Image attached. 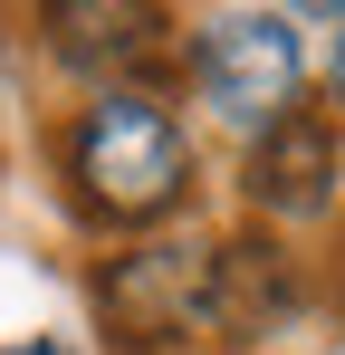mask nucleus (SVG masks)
Masks as SVG:
<instances>
[{
  "instance_id": "f03ea898",
  "label": "nucleus",
  "mask_w": 345,
  "mask_h": 355,
  "mask_svg": "<svg viewBox=\"0 0 345 355\" xmlns=\"http://www.w3.org/2000/svg\"><path fill=\"white\" fill-rule=\"evenodd\" d=\"M182 77H192L202 116L249 144L259 125H278L307 96V39H297L288 10H211L182 39Z\"/></svg>"
},
{
  "instance_id": "423d86ee",
  "label": "nucleus",
  "mask_w": 345,
  "mask_h": 355,
  "mask_svg": "<svg viewBox=\"0 0 345 355\" xmlns=\"http://www.w3.org/2000/svg\"><path fill=\"white\" fill-rule=\"evenodd\" d=\"M307 317V259L278 231H221L202 259V327L221 336H288Z\"/></svg>"
},
{
  "instance_id": "6e6552de",
  "label": "nucleus",
  "mask_w": 345,
  "mask_h": 355,
  "mask_svg": "<svg viewBox=\"0 0 345 355\" xmlns=\"http://www.w3.org/2000/svg\"><path fill=\"white\" fill-rule=\"evenodd\" d=\"M0 355H87L77 336H29V346H0Z\"/></svg>"
},
{
  "instance_id": "0eeeda50",
  "label": "nucleus",
  "mask_w": 345,
  "mask_h": 355,
  "mask_svg": "<svg viewBox=\"0 0 345 355\" xmlns=\"http://www.w3.org/2000/svg\"><path fill=\"white\" fill-rule=\"evenodd\" d=\"M345 106V10L326 19V116Z\"/></svg>"
},
{
  "instance_id": "f257e3e1",
  "label": "nucleus",
  "mask_w": 345,
  "mask_h": 355,
  "mask_svg": "<svg viewBox=\"0 0 345 355\" xmlns=\"http://www.w3.org/2000/svg\"><path fill=\"white\" fill-rule=\"evenodd\" d=\"M57 192L87 231H163L172 211L192 202V125L172 96L144 87H96L77 96L57 125Z\"/></svg>"
},
{
  "instance_id": "20e7f679",
  "label": "nucleus",
  "mask_w": 345,
  "mask_h": 355,
  "mask_svg": "<svg viewBox=\"0 0 345 355\" xmlns=\"http://www.w3.org/2000/svg\"><path fill=\"white\" fill-rule=\"evenodd\" d=\"M39 39H48L57 67L87 77V96H96V87L163 96V77L182 67V19L154 10V0H48V10H39Z\"/></svg>"
},
{
  "instance_id": "7ed1b4c3",
  "label": "nucleus",
  "mask_w": 345,
  "mask_h": 355,
  "mask_svg": "<svg viewBox=\"0 0 345 355\" xmlns=\"http://www.w3.org/2000/svg\"><path fill=\"white\" fill-rule=\"evenodd\" d=\"M202 259H211V240H172V231H144L106 250L96 259V327H106V346L125 355H182V336L202 327Z\"/></svg>"
},
{
  "instance_id": "39448f33",
  "label": "nucleus",
  "mask_w": 345,
  "mask_h": 355,
  "mask_svg": "<svg viewBox=\"0 0 345 355\" xmlns=\"http://www.w3.org/2000/svg\"><path fill=\"white\" fill-rule=\"evenodd\" d=\"M240 202H249V231L259 221H278V231L336 221V202H345V125L297 96L278 125H259L240 144Z\"/></svg>"
}]
</instances>
